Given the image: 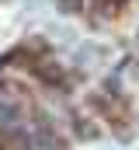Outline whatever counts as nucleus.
Segmentation results:
<instances>
[{
  "instance_id": "obj_1",
  "label": "nucleus",
  "mask_w": 139,
  "mask_h": 150,
  "mask_svg": "<svg viewBox=\"0 0 139 150\" xmlns=\"http://www.w3.org/2000/svg\"><path fill=\"white\" fill-rule=\"evenodd\" d=\"M38 147H45V150H59L63 147V140H59V133L45 122V119H38V126H35V136H32Z\"/></svg>"
},
{
  "instance_id": "obj_2",
  "label": "nucleus",
  "mask_w": 139,
  "mask_h": 150,
  "mask_svg": "<svg viewBox=\"0 0 139 150\" xmlns=\"http://www.w3.org/2000/svg\"><path fill=\"white\" fill-rule=\"evenodd\" d=\"M21 119H25V105H21V101H11V98L0 101V126H4V129L21 126Z\"/></svg>"
},
{
  "instance_id": "obj_3",
  "label": "nucleus",
  "mask_w": 139,
  "mask_h": 150,
  "mask_svg": "<svg viewBox=\"0 0 139 150\" xmlns=\"http://www.w3.org/2000/svg\"><path fill=\"white\" fill-rule=\"evenodd\" d=\"M56 4H59L66 14H77V11H84V7H87V0H56Z\"/></svg>"
},
{
  "instance_id": "obj_4",
  "label": "nucleus",
  "mask_w": 139,
  "mask_h": 150,
  "mask_svg": "<svg viewBox=\"0 0 139 150\" xmlns=\"http://www.w3.org/2000/svg\"><path fill=\"white\" fill-rule=\"evenodd\" d=\"M77 136H87V140H94V136H98V129H94L91 122H77Z\"/></svg>"
}]
</instances>
